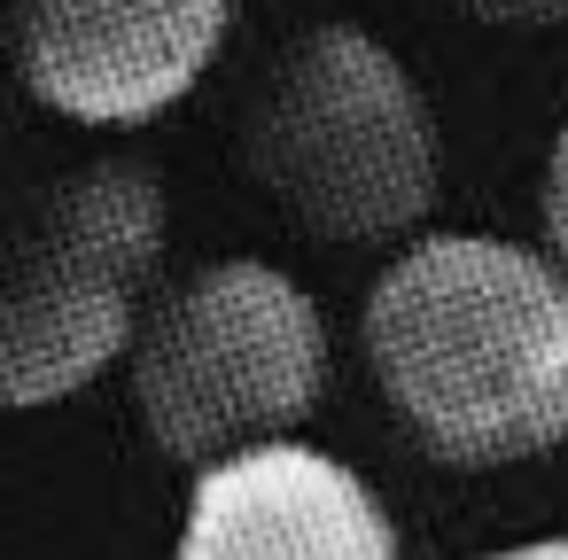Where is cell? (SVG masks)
Returning <instances> with one entry per match:
<instances>
[{"mask_svg":"<svg viewBox=\"0 0 568 560\" xmlns=\"http://www.w3.org/2000/svg\"><path fill=\"white\" fill-rule=\"evenodd\" d=\"M242 0H17V79L71 125H149L226 55Z\"/></svg>","mask_w":568,"mask_h":560,"instance_id":"5","label":"cell"},{"mask_svg":"<svg viewBox=\"0 0 568 560\" xmlns=\"http://www.w3.org/2000/svg\"><path fill=\"white\" fill-rule=\"evenodd\" d=\"M172 560H397V521L343 459L281 436L195 475Z\"/></svg>","mask_w":568,"mask_h":560,"instance_id":"6","label":"cell"},{"mask_svg":"<svg viewBox=\"0 0 568 560\" xmlns=\"http://www.w3.org/2000/svg\"><path fill=\"white\" fill-rule=\"evenodd\" d=\"M537 211H545V250H552V265L568 273V125L552 133V156H545V187H537Z\"/></svg>","mask_w":568,"mask_h":560,"instance_id":"7","label":"cell"},{"mask_svg":"<svg viewBox=\"0 0 568 560\" xmlns=\"http://www.w3.org/2000/svg\"><path fill=\"white\" fill-rule=\"evenodd\" d=\"M273 211L320 242H405L444 180L436 118L413 71L358 24L296 32L242 125Z\"/></svg>","mask_w":568,"mask_h":560,"instance_id":"2","label":"cell"},{"mask_svg":"<svg viewBox=\"0 0 568 560\" xmlns=\"http://www.w3.org/2000/svg\"><path fill=\"white\" fill-rule=\"evenodd\" d=\"M164 180L133 156L63 172L0 250V405L48 413L94 389L149 319Z\"/></svg>","mask_w":568,"mask_h":560,"instance_id":"3","label":"cell"},{"mask_svg":"<svg viewBox=\"0 0 568 560\" xmlns=\"http://www.w3.org/2000/svg\"><path fill=\"white\" fill-rule=\"evenodd\" d=\"M475 560H568V537H529V544H498V552H475Z\"/></svg>","mask_w":568,"mask_h":560,"instance_id":"9","label":"cell"},{"mask_svg":"<svg viewBox=\"0 0 568 560\" xmlns=\"http://www.w3.org/2000/svg\"><path fill=\"white\" fill-rule=\"evenodd\" d=\"M467 17H483V24H521V32H537V24H568V0H459Z\"/></svg>","mask_w":568,"mask_h":560,"instance_id":"8","label":"cell"},{"mask_svg":"<svg viewBox=\"0 0 568 560\" xmlns=\"http://www.w3.org/2000/svg\"><path fill=\"white\" fill-rule=\"evenodd\" d=\"M397 428L467 475L568 444V273L506 234L405 242L358 312Z\"/></svg>","mask_w":568,"mask_h":560,"instance_id":"1","label":"cell"},{"mask_svg":"<svg viewBox=\"0 0 568 560\" xmlns=\"http://www.w3.org/2000/svg\"><path fill=\"white\" fill-rule=\"evenodd\" d=\"M125 366L156 451L203 475L312 420L327 397V319L281 265L226 257L141 319Z\"/></svg>","mask_w":568,"mask_h":560,"instance_id":"4","label":"cell"}]
</instances>
